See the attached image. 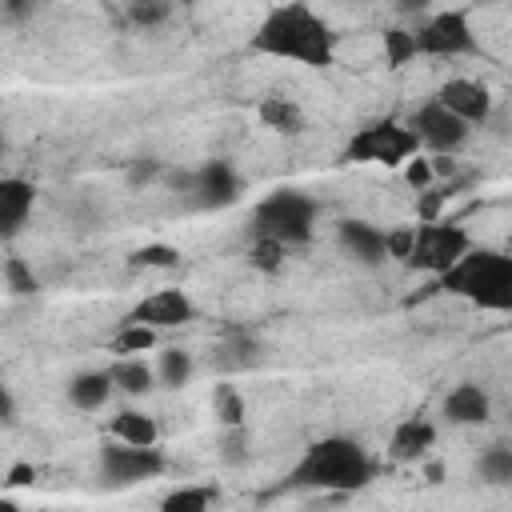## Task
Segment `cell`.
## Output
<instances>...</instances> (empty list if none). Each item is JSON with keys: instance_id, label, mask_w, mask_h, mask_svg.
<instances>
[{"instance_id": "32", "label": "cell", "mask_w": 512, "mask_h": 512, "mask_svg": "<svg viewBox=\"0 0 512 512\" xmlns=\"http://www.w3.org/2000/svg\"><path fill=\"white\" fill-rule=\"evenodd\" d=\"M444 204H448V188H436V184L420 188V192H416V220H420V224H424V220H440V216H444Z\"/></svg>"}, {"instance_id": "16", "label": "cell", "mask_w": 512, "mask_h": 512, "mask_svg": "<svg viewBox=\"0 0 512 512\" xmlns=\"http://www.w3.org/2000/svg\"><path fill=\"white\" fill-rule=\"evenodd\" d=\"M432 444H436V424L424 420V416H408V420L396 424V432L388 440V456L400 460V464H408V460H420Z\"/></svg>"}, {"instance_id": "28", "label": "cell", "mask_w": 512, "mask_h": 512, "mask_svg": "<svg viewBox=\"0 0 512 512\" xmlns=\"http://www.w3.org/2000/svg\"><path fill=\"white\" fill-rule=\"evenodd\" d=\"M172 16V0H128V24L136 28H160Z\"/></svg>"}, {"instance_id": "4", "label": "cell", "mask_w": 512, "mask_h": 512, "mask_svg": "<svg viewBox=\"0 0 512 512\" xmlns=\"http://www.w3.org/2000/svg\"><path fill=\"white\" fill-rule=\"evenodd\" d=\"M312 232H316V200L300 188L268 192L248 216V236H272L288 248L312 240Z\"/></svg>"}, {"instance_id": "20", "label": "cell", "mask_w": 512, "mask_h": 512, "mask_svg": "<svg viewBox=\"0 0 512 512\" xmlns=\"http://www.w3.org/2000/svg\"><path fill=\"white\" fill-rule=\"evenodd\" d=\"M108 376H112V384H116L120 392H128V396H144V392L156 384V368H152L148 360H140V356H116V364L108 368Z\"/></svg>"}, {"instance_id": "11", "label": "cell", "mask_w": 512, "mask_h": 512, "mask_svg": "<svg viewBox=\"0 0 512 512\" xmlns=\"http://www.w3.org/2000/svg\"><path fill=\"white\" fill-rule=\"evenodd\" d=\"M192 316H196V308H192V300H188L180 288H156V292L140 296L136 308L128 312V320L148 324V328H156V332H164V328H184Z\"/></svg>"}, {"instance_id": "34", "label": "cell", "mask_w": 512, "mask_h": 512, "mask_svg": "<svg viewBox=\"0 0 512 512\" xmlns=\"http://www.w3.org/2000/svg\"><path fill=\"white\" fill-rule=\"evenodd\" d=\"M400 168H404V184H408V188H416V192H420V188H428V184H436L432 164H428V156H420V152H412Z\"/></svg>"}, {"instance_id": "21", "label": "cell", "mask_w": 512, "mask_h": 512, "mask_svg": "<svg viewBox=\"0 0 512 512\" xmlns=\"http://www.w3.org/2000/svg\"><path fill=\"white\" fill-rule=\"evenodd\" d=\"M156 340H160V332H156V328L136 324V320H124V324H120V332H116V340H112V352H116V356H136V352L156 348Z\"/></svg>"}, {"instance_id": "38", "label": "cell", "mask_w": 512, "mask_h": 512, "mask_svg": "<svg viewBox=\"0 0 512 512\" xmlns=\"http://www.w3.org/2000/svg\"><path fill=\"white\" fill-rule=\"evenodd\" d=\"M392 8H396L400 16H424V12L432 8V0H392Z\"/></svg>"}, {"instance_id": "39", "label": "cell", "mask_w": 512, "mask_h": 512, "mask_svg": "<svg viewBox=\"0 0 512 512\" xmlns=\"http://www.w3.org/2000/svg\"><path fill=\"white\" fill-rule=\"evenodd\" d=\"M32 4H36V0H4V8H8L12 16H24V12H32Z\"/></svg>"}, {"instance_id": "25", "label": "cell", "mask_w": 512, "mask_h": 512, "mask_svg": "<svg viewBox=\"0 0 512 512\" xmlns=\"http://www.w3.org/2000/svg\"><path fill=\"white\" fill-rule=\"evenodd\" d=\"M416 32L412 28H384V64L388 68H404L408 60H416Z\"/></svg>"}, {"instance_id": "1", "label": "cell", "mask_w": 512, "mask_h": 512, "mask_svg": "<svg viewBox=\"0 0 512 512\" xmlns=\"http://www.w3.org/2000/svg\"><path fill=\"white\" fill-rule=\"evenodd\" d=\"M248 48L260 52V56H276V60H296V64H308V68H324L336 56V32L304 0H288V4H276V8L264 12V20L256 24Z\"/></svg>"}, {"instance_id": "41", "label": "cell", "mask_w": 512, "mask_h": 512, "mask_svg": "<svg viewBox=\"0 0 512 512\" xmlns=\"http://www.w3.org/2000/svg\"><path fill=\"white\" fill-rule=\"evenodd\" d=\"M172 4H196V0H172Z\"/></svg>"}, {"instance_id": "40", "label": "cell", "mask_w": 512, "mask_h": 512, "mask_svg": "<svg viewBox=\"0 0 512 512\" xmlns=\"http://www.w3.org/2000/svg\"><path fill=\"white\" fill-rule=\"evenodd\" d=\"M424 476H428V484H440V476H444V464H436V460H432V464L424 468Z\"/></svg>"}, {"instance_id": "15", "label": "cell", "mask_w": 512, "mask_h": 512, "mask_svg": "<svg viewBox=\"0 0 512 512\" xmlns=\"http://www.w3.org/2000/svg\"><path fill=\"white\" fill-rule=\"evenodd\" d=\"M36 204V188L20 176H0V236H16Z\"/></svg>"}, {"instance_id": "8", "label": "cell", "mask_w": 512, "mask_h": 512, "mask_svg": "<svg viewBox=\"0 0 512 512\" xmlns=\"http://www.w3.org/2000/svg\"><path fill=\"white\" fill-rule=\"evenodd\" d=\"M168 460L156 444H124L116 436H108L100 444V472L112 484H136V480H152L164 476Z\"/></svg>"}, {"instance_id": "6", "label": "cell", "mask_w": 512, "mask_h": 512, "mask_svg": "<svg viewBox=\"0 0 512 512\" xmlns=\"http://www.w3.org/2000/svg\"><path fill=\"white\" fill-rule=\"evenodd\" d=\"M468 248H472V232H468L464 224H452V220L440 216V220H424V224H416L412 252H408L404 264L440 276V272L452 268Z\"/></svg>"}, {"instance_id": "18", "label": "cell", "mask_w": 512, "mask_h": 512, "mask_svg": "<svg viewBox=\"0 0 512 512\" xmlns=\"http://www.w3.org/2000/svg\"><path fill=\"white\" fill-rule=\"evenodd\" d=\"M112 392H116V384H112L108 368L104 372H76L68 380V404L80 412H100L112 400Z\"/></svg>"}, {"instance_id": "23", "label": "cell", "mask_w": 512, "mask_h": 512, "mask_svg": "<svg viewBox=\"0 0 512 512\" xmlns=\"http://www.w3.org/2000/svg\"><path fill=\"white\" fill-rule=\"evenodd\" d=\"M284 260H288V244H280V240H272V236H252V244H248V264H252L256 272H280Z\"/></svg>"}, {"instance_id": "10", "label": "cell", "mask_w": 512, "mask_h": 512, "mask_svg": "<svg viewBox=\"0 0 512 512\" xmlns=\"http://www.w3.org/2000/svg\"><path fill=\"white\" fill-rule=\"evenodd\" d=\"M244 192V176L228 160H208L192 172V200L200 208H228Z\"/></svg>"}, {"instance_id": "27", "label": "cell", "mask_w": 512, "mask_h": 512, "mask_svg": "<svg viewBox=\"0 0 512 512\" xmlns=\"http://www.w3.org/2000/svg\"><path fill=\"white\" fill-rule=\"evenodd\" d=\"M208 504H212V488H200V484H184L160 496V512H204Z\"/></svg>"}, {"instance_id": "33", "label": "cell", "mask_w": 512, "mask_h": 512, "mask_svg": "<svg viewBox=\"0 0 512 512\" xmlns=\"http://www.w3.org/2000/svg\"><path fill=\"white\" fill-rule=\"evenodd\" d=\"M412 236H416V224H400V228H384V248H388V260H408L412 252Z\"/></svg>"}, {"instance_id": "37", "label": "cell", "mask_w": 512, "mask_h": 512, "mask_svg": "<svg viewBox=\"0 0 512 512\" xmlns=\"http://www.w3.org/2000/svg\"><path fill=\"white\" fill-rule=\"evenodd\" d=\"M32 480H36V468H32V464H24V460H20V464H12V468H8V484H12V488L32 484Z\"/></svg>"}, {"instance_id": "35", "label": "cell", "mask_w": 512, "mask_h": 512, "mask_svg": "<svg viewBox=\"0 0 512 512\" xmlns=\"http://www.w3.org/2000/svg\"><path fill=\"white\" fill-rule=\"evenodd\" d=\"M160 176H164V168H160V160H152V156H140V160L128 164V180H132V184H148V180H160Z\"/></svg>"}, {"instance_id": "36", "label": "cell", "mask_w": 512, "mask_h": 512, "mask_svg": "<svg viewBox=\"0 0 512 512\" xmlns=\"http://www.w3.org/2000/svg\"><path fill=\"white\" fill-rule=\"evenodd\" d=\"M12 420H16V400H12L8 380L0 376V424H12Z\"/></svg>"}, {"instance_id": "5", "label": "cell", "mask_w": 512, "mask_h": 512, "mask_svg": "<svg viewBox=\"0 0 512 512\" xmlns=\"http://www.w3.org/2000/svg\"><path fill=\"white\" fill-rule=\"evenodd\" d=\"M412 152H420V140L408 124L400 120H376L364 124L360 132H352V140L344 144L340 160L348 164H384V168H400Z\"/></svg>"}, {"instance_id": "3", "label": "cell", "mask_w": 512, "mask_h": 512, "mask_svg": "<svg viewBox=\"0 0 512 512\" xmlns=\"http://www.w3.org/2000/svg\"><path fill=\"white\" fill-rule=\"evenodd\" d=\"M436 284L452 296L472 300L484 312H508L512 308V256L472 244L452 268L436 276Z\"/></svg>"}, {"instance_id": "13", "label": "cell", "mask_w": 512, "mask_h": 512, "mask_svg": "<svg viewBox=\"0 0 512 512\" xmlns=\"http://www.w3.org/2000/svg\"><path fill=\"white\" fill-rule=\"evenodd\" d=\"M336 240H340V248H344L356 264L376 268V264L388 260L384 228H376V224H368V220H340V224H336Z\"/></svg>"}, {"instance_id": "31", "label": "cell", "mask_w": 512, "mask_h": 512, "mask_svg": "<svg viewBox=\"0 0 512 512\" xmlns=\"http://www.w3.org/2000/svg\"><path fill=\"white\" fill-rule=\"evenodd\" d=\"M220 460L232 464V468L248 460V428H244V424L224 428V436H220Z\"/></svg>"}, {"instance_id": "12", "label": "cell", "mask_w": 512, "mask_h": 512, "mask_svg": "<svg viewBox=\"0 0 512 512\" xmlns=\"http://www.w3.org/2000/svg\"><path fill=\"white\" fill-rule=\"evenodd\" d=\"M436 100L448 112H456L464 124H488V116H492V92H488V84L468 80V76L444 80L440 92H436Z\"/></svg>"}, {"instance_id": "30", "label": "cell", "mask_w": 512, "mask_h": 512, "mask_svg": "<svg viewBox=\"0 0 512 512\" xmlns=\"http://www.w3.org/2000/svg\"><path fill=\"white\" fill-rule=\"evenodd\" d=\"M136 268H176L180 264V248L176 244H144L132 252Z\"/></svg>"}, {"instance_id": "9", "label": "cell", "mask_w": 512, "mask_h": 512, "mask_svg": "<svg viewBox=\"0 0 512 512\" xmlns=\"http://www.w3.org/2000/svg\"><path fill=\"white\" fill-rule=\"evenodd\" d=\"M408 128L416 132L420 148H428V152H452V156H456V152L468 144V136H472V124H464V120H460L456 112H448L440 100L420 104V108L412 112Z\"/></svg>"}, {"instance_id": "26", "label": "cell", "mask_w": 512, "mask_h": 512, "mask_svg": "<svg viewBox=\"0 0 512 512\" xmlns=\"http://www.w3.org/2000/svg\"><path fill=\"white\" fill-rule=\"evenodd\" d=\"M156 376H160L164 388H180V384H188V376H192V356H188L184 348H160Z\"/></svg>"}, {"instance_id": "24", "label": "cell", "mask_w": 512, "mask_h": 512, "mask_svg": "<svg viewBox=\"0 0 512 512\" xmlns=\"http://www.w3.org/2000/svg\"><path fill=\"white\" fill-rule=\"evenodd\" d=\"M480 480L484 484H512V448L508 444H492L480 452Z\"/></svg>"}, {"instance_id": "22", "label": "cell", "mask_w": 512, "mask_h": 512, "mask_svg": "<svg viewBox=\"0 0 512 512\" xmlns=\"http://www.w3.org/2000/svg\"><path fill=\"white\" fill-rule=\"evenodd\" d=\"M212 412H216V420H220V428H236V424H244V396L236 392V384H216L212 388Z\"/></svg>"}, {"instance_id": "19", "label": "cell", "mask_w": 512, "mask_h": 512, "mask_svg": "<svg viewBox=\"0 0 512 512\" xmlns=\"http://www.w3.org/2000/svg\"><path fill=\"white\" fill-rule=\"evenodd\" d=\"M108 436H116L124 444H160L156 420L148 412H140V408H120L112 416V424H108Z\"/></svg>"}, {"instance_id": "14", "label": "cell", "mask_w": 512, "mask_h": 512, "mask_svg": "<svg viewBox=\"0 0 512 512\" xmlns=\"http://www.w3.org/2000/svg\"><path fill=\"white\" fill-rule=\"evenodd\" d=\"M444 416H448L452 424H464V428L488 424V416H492V396H488V388L476 384V380L456 384V388L444 396Z\"/></svg>"}, {"instance_id": "2", "label": "cell", "mask_w": 512, "mask_h": 512, "mask_svg": "<svg viewBox=\"0 0 512 512\" xmlns=\"http://www.w3.org/2000/svg\"><path fill=\"white\" fill-rule=\"evenodd\" d=\"M376 476L372 456L352 436H324L304 448L296 468L288 472L292 488H316V492H360Z\"/></svg>"}, {"instance_id": "42", "label": "cell", "mask_w": 512, "mask_h": 512, "mask_svg": "<svg viewBox=\"0 0 512 512\" xmlns=\"http://www.w3.org/2000/svg\"><path fill=\"white\" fill-rule=\"evenodd\" d=\"M0 152H4V136H0Z\"/></svg>"}, {"instance_id": "7", "label": "cell", "mask_w": 512, "mask_h": 512, "mask_svg": "<svg viewBox=\"0 0 512 512\" xmlns=\"http://www.w3.org/2000/svg\"><path fill=\"white\" fill-rule=\"evenodd\" d=\"M416 52H420V56H440V60L480 52V40H476V32H472L468 12H464V8L432 12V16L416 28Z\"/></svg>"}, {"instance_id": "29", "label": "cell", "mask_w": 512, "mask_h": 512, "mask_svg": "<svg viewBox=\"0 0 512 512\" xmlns=\"http://www.w3.org/2000/svg\"><path fill=\"white\" fill-rule=\"evenodd\" d=\"M4 284H8V292H12V296H32V292L40 288V280H36L32 264H28V260H20V256H8V260H4Z\"/></svg>"}, {"instance_id": "17", "label": "cell", "mask_w": 512, "mask_h": 512, "mask_svg": "<svg viewBox=\"0 0 512 512\" xmlns=\"http://www.w3.org/2000/svg\"><path fill=\"white\" fill-rule=\"evenodd\" d=\"M256 116H260V124L268 128V132H280V136H296V132H304V108L292 100V96H284V92H268V96H260L256 100Z\"/></svg>"}]
</instances>
